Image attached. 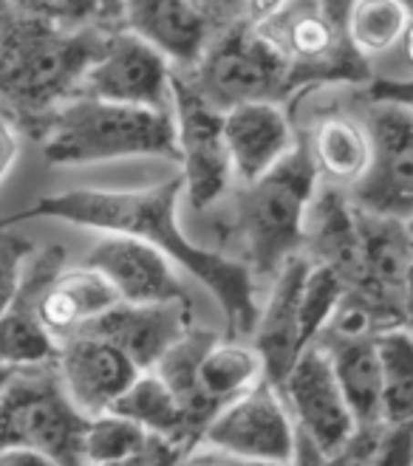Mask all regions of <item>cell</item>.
<instances>
[{"label":"cell","mask_w":413,"mask_h":466,"mask_svg":"<svg viewBox=\"0 0 413 466\" xmlns=\"http://www.w3.org/2000/svg\"><path fill=\"white\" fill-rule=\"evenodd\" d=\"M181 198L184 184L179 173L161 184L139 189H68V193L43 196L29 209L4 218L0 224L9 227L32 221V218H51V221H66L82 229L139 238L210 289L230 322L232 337H253L261 314L253 268L238 258L192 243L179 224Z\"/></svg>","instance_id":"cell-1"},{"label":"cell","mask_w":413,"mask_h":466,"mask_svg":"<svg viewBox=\"0 0 413 466\" xmlns=\"http://www.w3.org/2000/svg\"><path fill=\"white\" fill-rule=\"evenodd\" d=\"M108 25H68L0 4V114L40 139L99 54Z\"/></svg>","instance_id":"cell-2"},{"label":"cell","mask_w":413,"mask_h":466,"mask_svg":"<svg viewBox=\"0 0 413 466\" xmlns=\"http://www.w3.org/2000/svg\"><path fill=\"white\" fill-rule=\"evenodd\" d=\"M54 167H82L125 158H179L173 111L119 105L74 94L57 107L40 136Z\"/></svg>","instance_id":"cell-3"},{"label":"cell","mask_w":413,"mask_h":466,"mask_svg":"<svg viewBox=\"0 0 413 466\" xmlns=\"http://www.w3.org/2000/svg\"><path fill=\"white\" fill-rule=\"evenodd\" d=\"M320 173L306 139L261 178L241 184L235 198V229L243 243V263L258 278H274L278 268L303 249L306 215L320 187Z\"/></svg>","instance_id":"cell-4"},{"label":"cell","mask_w":413,"mask_h":466,"mask_svg":"<svg viewBox=\"0 0 413 466\" xmlns=\"http://www.w3.org/2000/svg\"><path fill=\"white\" fill-rule=\"evenodd\" d=\"M88 421L68 399L57 360L15 368L0 393V450L29 447L60 466H88Z\"/></svg>","instance_id":"cell-5"},{"label":"cell","mask_w":413,"mask_h":466,"mask_svg":"<svg viewBox=\"0 0 413 466\" xmlns=\"http://www.w3.org/2000/svg\"><path fill=\"white\" fill-rule=\"evenodd\" d=\"M187 76L218 111H230L246 102L284 105L297 88H309L300 71L243 17L230 20L215 32L204 57L187 71Z\"/></svg>","instance_id":"cell-6"},{"label":"cell","mask_w":413,"mask_h":466,"mask_svg":"<svg viewBox=\"0 0 413 466\" xmlns=\"http://www.w3.org/2000/svg\"><path fill=\"white\" fill-rule=\"evenodd\" d=\"M250 23L300 71L306 86L371 82V60L351 48L348 37L325 17L317 0H278L266 15Z\"/></svg>","instance_id":"cell-7"},{"label":"cell","mask_w":413,"mask_h":466,"mask_svg":"<svg viewBox=\"0 0 413 466\" xmlns=\"http://www.w3.org/2000/svg\"><path fill=\"white\" fill-rule=\"evenodd\" d=\"M173 122L184 201L204 212L230 196L235 173L224 139V111L196 88L187 71L173 74Z\"/></svg>","instance_id":"cell-8"},{"label":"cell","mask_w":413,"mask_h":466,"mask_svg":"<svg viewBox=\"0 0 413 466\" xmlns=\"http://www.w3.org/2000/svg\"><path fill=\"white\" fill-rule=\"evenodd\" d=\"M173 74L170 60L133 32L114 25L86 76L79 82L82 96H97L119 105L173 111Z\"/></svg>","instance_id":"cell-9"},{"label":"cell","mask_w":413,"mask_h":466,"mask_svg":"<svg viewBox=\"0 0 413 466\" xmlns=\"http://www.w3.org/2000/svg\"><path fill=\"white\" fill-rule=\"evenodd\" d=\"M366 125L374 158L351 201L363 212L410 221L413 218V111L391 102H371Z\"/></svg>","instance_id":"cell-10"},{"label":"cell","mask_w":413,"mask_h":466,"mask_svg":"<svg viewBox=\"0 0 413 466\" xmlns=\"http://www.w3.org/2000/svg\"><path fill=\"white\" fill-rule=\"evenodd\" d=\"M201 444L230 458L294 463L297 432L278 388L261 381L250 393L218 410L201 435Z\"/></svg>","instance_id":"cell-11"},{"label":"cell","mask_w":413,"mask_h":466,"mask_svg":"<svg viewBox=\"0 0 413 466\" xmlns=\"http://www.w3.org/2000/svg\"><path fill=\"white\" fill-rule=\"evenodd\" d=\"M300 435L320 452H340L356 430V419L343 396L337 373L332 368L325 348L312 342L297 356V362L286 373L281 385Z\"/></svg>","instance_id":"cell-12"},{"label":"cell","mask_w":413,"mask_h":466,"mask_svg":"<svg viewBox=\"0 0 413 466\" xmlns=\"http://www.w3.org/2000/svg\"><path fill=\"white\" fill-rule=\"evenodd\" d=\"M97 268L114 286L122 303H190L184 280L179 278V266L156 246L130 238L99 232L91 252L82 260Z\"/></svg>","instance_id":"cell-13"},{"label":"cell","mask_w":413,"mask_h":466,"mask_svg":"<svg viewBox=\"0 0 413 466\" xmlns=\"http://www.w3.org/2000/svg\"><path fill=\"white\" fill-rule=\"evenodd\" d=\"M63 266V246H48L43 252H32L12 303L0 314V365L26 368L57 360L60 342L43 325L37 314V299Z\"/></svg>","instance_id":"cell-14"},{"label":"cell","mask_w":413,"mask_h":466,"mask_svg":"<svg viewBox=\"0 0 413 466\" xmlns=\"http://www.w3.org/2000/svg\"><path fill=\"white\" fill-rule=\"evenodd\" d=\"M119 25L164 54L176 71L196 68L218 32L196 0H125Z\"/></svg>","instance_id":"cell-15"},{"label":"cell","mask_w":413,"mask_h":466,"mask_svg":"<svg viewBox=\"0 0 413 466\" xmlns=\"http://www.w3.org/2000/svg\"><path fill=\"white\" fill-rule=\"evenodd\" d=\"M190 309L184 303H119L82 325L77 334H94L117 345L139 370H153L190 331Z\"/></svg>","instance_id":"cell-16"},{"label":"cell","mask_w":413,"mask_h":466,"mask_svg":"<svg viewBox=\"0 0 413 466\" xmlns=\"http://www.w3.org/2000/svg\"><path fill=\"white\" fill-rule=\"evenodd\" d=\"M57 368L68 399L88 419L108 413L142 370L102 337L74 334L60 342Z\"/></svg>","instance_id":"cell-17"},{"label":"cell","mask_w":413,"mask_h":466,"mask_svg":"<svg viewBox=\"0 0 413 466\" xmlns=\"http://www.w3.org/2000/svg\"><path fill=\"white\" fill-rule=\"evenodd\" d=\"M312 258L306 252L292 255L278 274L272 278V291L266 306L258 314V325L253 331V345L263 356L266 365V381L272 388H281L286 373L297 362V356L306 350L300 325V294L306 283Z\"/></svg>","instance_id":"cell-18"},{"label":"cell","mask_w":413,"mask_h":466,"mask_svg":"<svg viewBox=\"0 0 413 466\" xmlns=\"http://www.w3.org/2000/svg\"><path fill=\"white\" fill-rule=\"evenodd\" d=\"M224 139L235 184L269 173L300 142L281 102H246L224 111Z\"/></svg>","instance_id":"cell-19"},{"label":"cell","mask_w":413,"mask_h":466,"mask_svg":"<svg viewBox=\"0 0 413 466\" xmlns=\"http://www.w3.org/2000/svg\"><path fill=\"white\" fill-rule=\"evenodd\" d=\"M119 303V294L102 274L86 263L63 266L37 299V314L48 334L63 342L74 337L82 325Z\"/></svg>","instance_id":"cell-20"},{"label":"cell","mask_w":413,"mask_h":466,"mask_svg":"<svg viewBox=\"0 0 413 466\" xmlns=\"http://www.w3.org/2000/svg\"><path fill=\"white\" fill-rule=\"evenodd\" d=\"M306 145L320 178L348 193L363 181L374 158V139L366 119L323 116L312 127Z\"/></svg>","instance_id":"cell-21"},{"label":"cell","mask_w":413,"mask_h":466,"mask_svg":"<svg viewBox=\"0 0 413 466\" xmlns=\"http://www.w3.org/2000/svg\"><path fill=\"white\" fill-rule=\"evenodd\" d=\"M218 337L212 331H204V328H190V331L161 356V362L153 368L168 388L173 390L176 401L181 404L187 424L192 430V435L201 441V435L207 430V424L218 416V407L201 388L199 381V365H201V356L207 353V348L215 342Z\"/></svg>","instance_id":"cell-22"},{"label":"cell","mask_w":413,"mask_h":466,"mask_svg":"<svg viewBox=\"0 0 413 466\" xmlns=\"http://www.w3.org/2000/svg\"><path fill=\"white\" fill-rule=\"evenodd\" d=\"M325 348L343 396L356 419V427L382 421V373H379V353L377 334L360 339H337V342H317Z\"/></svg>","instance_id":"cell-23"},{"label":"cell","mask_w":413,"mask_h":466,"mask_svg":"<svg viewBox=\"0 0 413 466\" xmlns=\"http://www.w3.org/2000/svg\"><path fill=\"white\" fill-rule=\"evenodd\" d=\"M111 410L136 424H142L150 435L181 447L184 452H190L192 444H199V438L192 435L187 424L181 404L176 401L168 381L156 370H142L136 376L130 381V388L114 401Z\"/></svg>","instance_id":"cell-24"},{"label":"cell","mask_w":413,"mask_h":466,"mask_svg":"<svg viewBox=\"0 0 413 466\" xmlns=\"http://www.w3.org/2000/svg\"><path fill=\"white\" fill-rule=\"evenodd\" d=\"M199 381H201L204 393L218 407H224V404L235 401L238 396L258 388L261 381H266L263 356L258 353L255 345L215 339L207 348V353L201 356Z\"/></svg>","instance_id":"cell-25"},{"label":"cell","mask_w":413,"mask_h":466,"mask_svg":"<svg viewBox=\"0 0 413 466\" xmlns=\"http://www.w3.org/2000/svg\"><path fill=\"white\" fill-rule=\"evenodd\" d=\"M382 373V421H413V331L402 325L377 334Z\"/></svg>","instance_id":"cell-26"},{"label":"cell","mask_w":413,"mask_h":466,"mask_svg":"<svg viewBox=\"0 0 413 466\" xmlns=\"http://www.w3.org/2000/svg\"><path fill=\"white\" fill-rule=\"evenodd\" d=\"M410 17L402 0H356L348 15L346 37L360 57L374 60L402 43Z\"/></svg>","instance_id":"cell-27"},{"label":"cell","mask_w":413,"mask_h":466,"mask_svg":"<svg viewBox=\"0 0 413 466\" xmlns=\"http://www.w3.org/2000/svg\"><path fill=\"white\" fill-rule=\"evenodd\" d=\"M148 444H150V432L142 424H136V421L114 413V410H108V413H99L88 421L86 461H88V466L128 461L133 455L145 452Z\"/></svg>","instance_id":"cell-28"},{"label":"cell","mask_w":413,"mask_h":466,"mask_svg":"<svg viewBox=\"0 0 413 466\" xmlns=\"http://www.w3.org/2000/svg\"><path fill=\"white\" fill-rule=\"evenodd\" d=\"M29 258H32V243L17 238L0 224V314L12 303Z\"/></svg>","instance_id":"cell-29"},{"label":"cell","mask_w":413,"mask_h":466,"mask_svg":"<svg viewBox=\"0 0 413 466\" xmlns=\"http://www.w3.org/2000/svg\"><path fill=\"white\" fill-rule=\"evenodd\" d=\"M377 466H413V421H379Z\"/></svg>","instance_id":"cell-30"},{"label":"cell","mask_w":413,"mask_h":466,"mask_svg":"<svg viewBox=\"0 0 413 466\" xmlns=\"http://www.w3.org/2000/svg\"><path fill=\"white\" fill-rule=\"evenodd\" d=\"M368 102H391L402 105L413 111V76L399 79V76H385V79H371L368 82Z\"/></svg>","instance_id":"cell-31"},{"label":"cell","mask_w":413,"mask_h":466,"mask_svg":"<svg viewBox=\"0 0 413 466\" xmlns=\"http://www.w3.org/2000/svg\"><path fill=\"white\" fill-rule=\"evenodd\" d=\"M51 15L68 25H102L99 0H51Z\"/></svg>","instance_id":"cell-32"},{"label":"cell","mask_w":413,"mask_h":466,"mask_svg":"<svg viewBox=\"0 0 413 466\" xmlns=\"http://www.w3.org/2000/svg\"><path fill=\"white\" fill-rule=\"evenodd\" d=\"M17 156H20V127L6 114H0V184L12 173Z\"/></svg>","instance_id":"cell-33"},{"label":"cell","mask_w":413,"mask_h":466,"mask_svg":"<svg viewBox=\"0 0 413 466\" xmlns=\"http://www.w3.org/2000/svg\"><path fill=\"white\" fill-rule=\"evenodd\" d=\"M176 450H181V447H176V444H170V441H164V438L150 435V444L145 447V452L133 455V458H128V461H117V463H97V466H153V463H159L164 455H170V452H176ZM181 452H184V450H181Z\"/></svg>","instance_id":"cell-34"},{"label":"cell","mask_w":413,"mask_h":466,"mask_svg":"<svg viewBox=\"0 0 413 466\" xmlns=\"http://www.w3.org/2000/svg\"><path fill=\"white\" fill-rule=\"evenodd\" d=\"M0 466H60L46 452L29 450V447H4L0 450Z\"/></svg>","instance_id":"cell-35"},{"label":"cell","mask_w":413,"mask_h":466,"mask_svg":"<svg viewBox=\"0 0 413 466\" xmlns=\"http://www.w3.org/2000/svg\"><path fill=\"white\" fill-rule=\"evenodd\" d=\"M196 4L201 9H207L210 17L218 23V29H222V25H227L230 20H235V17L243 15L246 0H196Z\"/></svg>","instance_id":"cell-36"},{"label":"cell","mask_w":413,"mask_h":466,"mask_svg":"<svg viewBox=\"0 0 413 466\" xmlns=\"http://www.w3.org/2000/svg\"><path fill=\"white\" fill-rule=\"evenodd\" d=\"M320 4V9L325 12V17L332 20L337 29L346 35V25H348V15H351V9H354V4L356 0H317Z\"/></svg>","instance_id":"cell-37"},{"label":"cell","mask_w":413,"mask_h":466,"mask_svg":"<svg viewBox=\"0 0 413 466\" xmlns=\"http://www.w3.org/2000/svg\"><path fill=\"white\" fill-rule=\"evenodd\" d=\"M122 4H125V0H99V23L108 25V29H114V25H119Z\"/></svg>","instance_id":"cell-38"},{"label":"cell","mask_w":413,"mask_h":466,"mask_svg":"<svg viewBox=\"0 0 413 466\" xmlns=\"http://www.w3.org/2000/svg\"><path fill=\"white\" fill-rule=\"evenodd\" d=\"M179 466H224V461H222V455L218 452H212V450H207V452H187L181 461H179Z\"/></svg>","instance_id":"cell-39"},{"label":"cell","mask_w":413,"mask_h":466,"mask_svg":"<svg viewBox=\"0 0 413 466\" xmlns=\"http://www.w3.org/2000/svg\"><path fill=\"white\" fill-rule=\"evenodd\" d=\"M0 4L15 6V9H29V12H46V15H51V0H0Z\"/></svg>","instance_id":"cell-40"},{"label":"cell","mask_w":413,"mask_h":466,"mask_svg":"<svg viewBox=\"0 0 413 466\" xmlns=\"http://www.w3.org/2000/svg\"><path fill=\"white\" fill-rule=\"evenodd\" d=\"M215 452V450H212ZM222 455V452H218ZM224 466H294V463H274V461H246V458H230V455H222Z\"/></svg>","instance_id":"cell-41"},{"label":"cell","mask_w":413,"mask_h":466,"mask_svg":"<svg viewBox=\"0 0 413 466\" xmlns=\"http://www.w3.org/2000/svg\"><path fill=\"white\" fill-rule=\"evenodd\" d=\"M402 57H405V63L413 68V17H410V23H408V29H405V37H402Z\"/></svg>","instance_id":"cell-42"},{"label":"cell","mask_w":413,"mask_h":466,"mask_svg":"<svg viewBox=\"0 0 413 466\" xmlns=\"http://www.w3.org/2000/svg\"><path fill=\"white\" fill-rule=\"evenodd\" d=\"M187 452H181V450H176V452H170V455H164L159 463H153V466H179V461L184 458Z\"/></svg>","instance_id":"cell-43"},{"label":"cell","mask_w":413,"mask_h":466,"mask_svg":"<svg viewBox=\"0 0 413 466\" xmlns=\"http://www.w3.org/2000/svg\"><path fill=\"white\" fill-rule=\"evenodd\" d=\"M12 373H15V368H9V365H0V393L6 390V385H9Z\"/></svg>","instance_id":"cell-44"},{"label":"cell","mask_w":413,"mask_h":466,"mask_svg":"<svg viewBox=\"0 0 413 466\" xmlns=\"http://www.w3.org/2000/svg\"><path fill=\"white\" fill-rule=\"evenodd\" d=\"M405 227H408V235H410V243H413V218H410V221H405Z\"/></svg>","instance_id":"cell-45"},{"label":"cell","mask_w":413,"mask_h":466,"mask_svg":"<svg viewBox=\"0 0 413 466\" xmlns=\"http://www.w3.org/2000/svg\"><path fill=\"white\" fill-rule=\"evenodd\" d=\"M402 4H405V6L410 9V15H413V0H402Z\"/></svg>","instance_id":"cell-46"},{"label":"cell","mask_w":413,"mask_h":466,"mask_svg":"<svg viewBox=\"0 0 413 466\" xmlns=\"http://www.w3.org/2000/svg\"><path fill=\"white\" fill-rule=\"evenodd\" d=\"M408 299H410V303H413V280H410V294H408Z\"/></svg>","instance_id":"cell-47"}]
</instances>
